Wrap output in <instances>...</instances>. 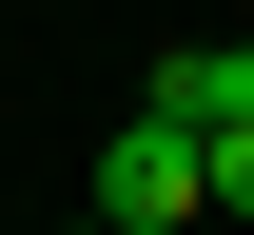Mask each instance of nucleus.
I'll list each match as a JSON object with an SVG mask.
<instances>
[{"label":"nucleus","instance_id":"f257e3e1","mask_svg":"<svg viewBox=\"0 0 254 235\" xmlns=\"http://www.w3.org/2000/svg\"><path fill=\"white\" fill-rule=\"evenodd\" d=\"M98 235H195V137L176 118H118L98 137Z\"/></svg>","mask_w":254,"mask_h":235},{"label":"nucleus","instance_id":"f03ea898","mask_svg":"<svg viewBox=\"0 0 254 235\" xmlns=\"http://www.w3.org/2000/svg\"><path fill=\"white\" fill-rule=\"evenodd\" d=\"M137 118H176V137H235V118H254V39H176Z\"/></svg>","mask_w":254,"mask_h":235},{"label":"nucleus","instance_id":"7ed1b4c3","mask_svg":"<svg viewBox=\"0 0 254 235\" xmlns=\"http://www.w3.org/2000/svg\"><path fill=\"white\" fill-rule=\"evenodd\" d=\"M195 216H235V235H254V118H235V137H195Z\"/></svg>","mask_w":254,"mask_h":235},{"label":"nucleus","instance_id":"20e7f679","mask_svg":"<svg viewBox=\"0 0 254 235\" xmlns=\"http://www.w3.org/2000/svg\"><path fill=\"white\" fill-rule=\"evenodd\" d=\"M20 20H39V0H20Z\"/></svg>","mask_w":254,"mask_h":235},{"label":"nucleus","instance_id":"39448f33","mask_svg":"<svg viewBox=\"0 0 254 235\" xmlns=\"http://www.w3.org/2000/svg\"><path fill=\"white\" fill-rule=\"evenodd\" d=\"M78 235H98V216H78Z\"/></svg>","mask_w":254,"mask_h":235}]
</instances>
